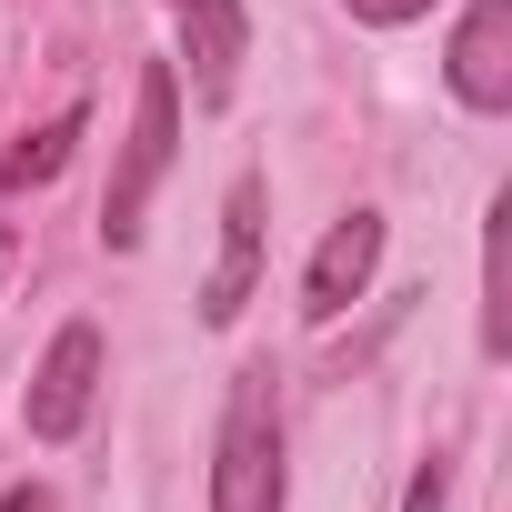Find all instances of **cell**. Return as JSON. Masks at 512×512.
Listing matches in <instances>:
<instances>
[{
  "label": "cell",
  "instance_id": "cell-5",
  "mask_svg": "<svg viewBox=\"0 0 512 512\" xmlns=\"http://www.w3.org/2000/svg\"><path fill=\"white\" fill-rule=\"evenodd\" d=\"M452 101L462 111H512V0H462L452 31Z\"/></svg>",
  "mask_w": 512,
  "mask_h": 512
},
{
  "label": "cell",
  "instance_id": "cell-10",
  "mask_svg": "<svg viewBox=\"0 0 512 512\" xmlns=\"http://www.w3.org/2000/svg\"><path fill=\"white\" fill-rule=\"evenodd\" d=\"M342 11H352V21H372V31H402V21H422V11H432V0H342Z\"/></svg>",
  "mask_w": 512,
  "mask_h": 512
},
{
  "label": "cell",
  "instance_id": "cell-3",
  "mask_svg": "<svg viewBox=\"0 0 512 512\" xmlns=\"http://www.w3.org/2000/svg\"><path fill=\"white\" fill-rule=\"evenodd\" d=\"M91 392H101V332L91 322H61L51 352H41V372H31V392H21L31 442H71L91 422Z\"/></svg>",
  "mask_w": 512,
  "mask_h": 512
},
{
  "label": "cell",
  "instance_id": "cell-13",
  "mask_svg": "<svg viewBox=\"0 0 512 512\" xmlns=\"http://www.w3.org/2000/svg\"><path fill=\"white\" fill-rule=\"evenodd\" d=\"M0 262H11V241H0Z\"/></svg>",
  "mask_w": 512,
  "mask_h": 512
},
{
  "label": "cell",
  "instance_id": "cell-7",
  "mask_svg": "<svg viewBox=\"0 0 512 512\" xmlns=\"http://www.w3.org/2000/svg\"><path fill=\"white\" fill-rule=\"evenodd\" d=\"M171 31H181V61H191V101L221 111L231 81H241V51H251L241 0H171Z\"/></svg>",
  "mask_w": 512,
  "mask_h": 512
},
{
  "label": "cell",
  "instance_id": "cell-4",
  "mask_svg": "<svg viewBox=\"0 0 512 512\" xmlns=\"http://www.w3.org/2000/svg\"><path fill=\"white\" fill-rule=\"evenodd\" d=\"M251 282H262V171H241L221 191V251H211V282H201V322L231 332L241 302H251Z\"/></svg>",
  "mask_w": 512,
  "mask_h": 512
},
{
  "label": "cell",
  "instance_id": "cell-2",
  "mask_svg": "<svg viewBox=\"0 0 512 512\" xmlns=\"http://www.w3.org/2000/svg\"><path fill=\"white\" fill-rule=\"evenodd\" d=\"M211 512H282V402L272 372H241L211 442Z\"/></svg>",
  "mask_w": 512,
  "mask_h": 512
},
{
  "label": "cell",
  "instance_id": "cell-8",
  "mask_svg": "<svg viewBox=\"0 0 512 512\" xmlns=\"http://www.w3.org/2000/svg\"><path fill=\"white\" fill-rule=\"evenodd\" d=\"M81 131H91V111H81V101H71V111H51L41 131H21V141H11L0 181H11V191H41V181H51V171L71 161V141H81Z\"/></svg>",
  "mask_w": 512,
  "mask_h": 512
},
{
  "label": "cell",
  "instance_id": "cell-9",
  "mask_svg": "<svg viewBox=\"0 0 512 512\" xmlns=\"http://www.w3.org/2000/svg\"><path fill=\"white\" fill-rule=\"evenodd\" d=\"M502 211L492 201V231H482V352H512V302H502Z\"/></svg>",
  "mask_w": 512,
  "mask_h": 512
},
{
  "label": "cell",
  "instance_id": "cell-11",
  "mask_svg": "<svg viewBox=\"0 0 512 512\" xmlns=\"http://www.w3.org/2000/svg\"><path fill=\"white\" fill-rule=\"evenodd\" d=\"M402 512H442V462H422V472H412V492H402Z\"/></svg>",
  "mask_w": 512,
  "mask_h": 512
},
{
  "label": "cell",
  "instance_id": "cell-12",
  "mask_svg": "<svg viewBox=\"0 0 512 512\" xmlns=\"http://www.w3.org/2000/svg\"><path fill=\"white\" fill-rule=\"evenodd\" d=\"M0 512H61V502H51L41 482H11V492H0Z\"/></svg>",
  "mask_w": 512,
  "mask_h": 512
},
{
  "label": "cell",
  "instance_id": "cell-6",
  "mask_svg": "<svg viewBox=\"0 0 512 512\" xmlns=\"http://www.w3.org/2000/svg\"><path fill=\"white\" fill-rule=\"evenodd\" d=\"M372 262H382V211H342L322 231V251H312V272H302V322H342L362 302Z\"/></svg>",
  "mask_w": 512,
  "mask_h": 512
},
{
  "label": "cell",
  "instance_id": "cell-1",
  "mask_svg": "<svg viewBox=\"0 0 512 512\" xmlns=\"http://www.w3.org/2000/svg\"><path fill=\"white\" fill-rule=\"evenodd\" d=\"M171 151H181V71L141 61V81H131V141H121V171H111V201H101V241L111 251L141 241V211H151Z\"/></svg>",
  "mask_w": 512,
  "mask_h": 512
}]
</instances>
